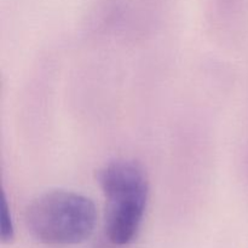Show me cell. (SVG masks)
Wrapping results in <instances>:
<instances>
[{
	"label": "cell",
	"instance_id": "obj_1",
	"mask_svg": "<svg viewBox=\"0 0 248 248\" xmlns=\"http://www.w3.org/2000/svg\"><path fill=\"white\" fill-rule=\"evenodd\" d=\"M97 182L106 198L107 237L116 246H126L137 236L147 211V172L135 160L115 159L98 170Z\"/></svg>",
	"mask_w": 248,
	"mask_h": 248
},
{
	"label": "cell",
	"instance_id": "obj_2",
	"mask_svg": "<svg viewBox=\"0 0 248 248\" xmlns=\"http://www.w3.org/2000/svg\"><path fill=\"white\" fill-rule=\"evenodd\" d=\"M28 232L38 241L52 246H68L86 241L97 223L93 201L72 190L46 191L26 208Z\"/></svg>",
	"mask_w": 248,
	"mask_h": 248
},
{
	"label": "cell",
	"instance_id": "obj_3",
	"mask_svg": "<svg viewBox=\"0 0 248 248\" xmlns=\"http://www.w3.org/2000/svg\"><path fill=\"white\" fill-rule=\"evenodd\" d=\"M15 236V224L14 218H12L11 208L9 206L6 194L2 193L1 201V230H0V237L2 242L12 241Z\"/></svg>",
	"mask_w": 248,
	"mask_h": 248
}]
</instances>
